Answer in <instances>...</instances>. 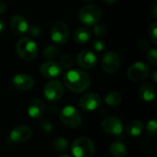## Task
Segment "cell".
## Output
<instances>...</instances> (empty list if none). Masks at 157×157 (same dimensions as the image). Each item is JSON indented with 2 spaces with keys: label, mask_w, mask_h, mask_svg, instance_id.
<instances>
[{
  "label": "cell",
  "mask_w": 157,
  "mask_h": 157,
  "mask_svg": "<svg viewBox=\"0 0 157 157\" xmlns=\"http://www.w3.org/2000/svg\"><path fill=\"white\" fill-rule=\"evenodd\" d=\"M63 83L68 90L79 94L89 87L91 79L87 73L79 69H72L64 74Z\"/></svg>",
  "instance_id": "6da1fadb"
},
{
  "label": "cell",
  "mask_w": 157,
  "mask_h": 157,
  "mask_svg": "<svg viewBox=\"0 0 157 157\" xmlns=\"http://www.w3.org/2000/svg\"><path fill=\"white\" fill-rule=\"evenodd\" d=\"M17 54L24 61H33L38 55V47L34 40L25 37L17 40L16 44Z\"/></svg>",
  "instance_id": "7a4b0ae2"
},
{
  "label": "cell",
  "mask_w": 157,
  "mask_h": 157,
  "mask_svg": "<svg viewBox=\"0 0 157 157\" xmlns=\"http://www.w3.org/2000/svg\"><path fill=\"white\" fill-rule=\"evenodd\" d=\"M80 21L87 26H94L99 22L102 17V10L97 5H86L79 11Z\"/></svg>",
  "instance_id": "3957f363"
},
{
  "label": "cell",
  "mask_w": 157,
  "mask_h": 157,
  "mask_svg": "<svg viewBox=\"0 0 157 157\" xmlns=\"http://www.w3.org/2000/svg\"><path fill=\"white\" fill-rule=\"evenodd\" d=\"M71 151L75 157H92L95 152V145L90 139L80 137L73 142Z\"/></svg>",
  "instance_id": "277c9868"
},
{
  "label": "cell",
  "mask_w": 157,
  "mask_h": 157,
  "mask_svg": "<svg viewBox=\"0 0 157 157\" xmlns=\"http://www.w3.org/2000/svg\"><path fill=\"white\" fill-rule=\"evenodd\" d=\"M60 121L65 126L75 129L80 126L82 117L74 106H65L60 113Z\"/></svg>",
  "instance_id": "5b68a950"
},
{
  "label": "cell",
  "mask_w": 157,
  "mask_h": 157,
  "mask_svg": "<svg viewBox=\"0 0 157 157\" xmlns=\"http://www.w3.org/2000/svg\"><path fill=\"white\" fill-rule=\"evenodd\" d=\"M150 75V69L148 65L143 62H137L132 63L128 71L127 75L130 80L133 82H141L143 80H145Z\"/></svg>",
  "instance_id": "8992f818"
},
{
  "label": "cell",
  "mask_w": 157,
  "mask_h": 157,
  "mask_svg": "<svg viewBox=\"0 0 157 157\" xmlns=\"http://www.w3.org/2000/svg\"><path fill=\"white\" fill-rule=\"evenodd\" d=\"M45 98L50 102H56L60 100L63 95V86L57 80L48 82L43 89Z\"/></svg>",
  "instance_id": "52a82bcc"
},
{
  "label": "cell",
  "mask_w": 157,
  "mask_h": 157,
  "mask_svg": "<svg viewBox=\"0 0 157 157\" xmlns=\"http://www.w3.org/2000/svg\"><path fill=\"white\" fill-rule=\"evenodd\" d=\"M101 128L103 132L108 134L119 136L123 132V123L122 121L117 117H109L103 120Z\"/></svg>",
  "instance_id": "ba28073f"
},
{
  "label": "cell",
  "mask_w": 157,
  "mask_h": 157,
  "mask_svg": "<svg viewBox=\"0 0 157 157\" xmlns=\"http://www.w3.org/2000/svg\"><path fill=\"white\" fill-rule=\"evenodd\" d=\"M69 37V29L66 24L63 22H56L51 29L52 40L59 45H63L66 42Z\"/></svg>",
  "instance_id": "9c48e42d"
},
{
  "label": "cell",
  "mask_w": 157,
  "mask_h": 157,
  "mask_svg": "<svg viewBox=\"0 0 157 157\" xmlns=\"http://www.w3.org/2000/svg\"><path fill=\"white\" fill-rule=\"evenodd\" d=\"M101 64H102L103 70L106 73H108V74H113L120 67V64H121L120 56L115 52H112V51L107 52L103 55V59H102Z\"/></svg>",
  "instance_id": "30bf717a"
},
{
  "label": "cell",
  "mask_w": 157,
  "mask_h": 157,
  "mask_svg": "<svg viewBox=\"0 0 157 157\" xmlns=\"http://www.w3.org/2000/svg\"><path fill=\"white\" fill-rule=\"evenodd\" d=\"M32 136L31 129L27 125H19L15 127L9 133V139L15 144L27 142Z\"/></svg>",
  "instance_id": "8fae6325"
},
{
  "label": "cell",
  "mask_w": 157,
  "mask_h": 157,
  "mask_svg": "<svg viewBox=\"0 0 157 157\" xmlns=\"http://www.w3.org/2000/svg\"><path fill=\"white\" fill-rule=\"evenodd\" d=\"M13 86L20 91H28L33 88L35 81L32 76L27 74H17L12 80Z\"/></svg>",
  "instance_id": "7c38bea8"
},
{
  "label": "cell",
  "mask_w": 157,
  "mask_h": 157,
  "mask_svg": "<svg viewBox=\"0 0 157 157\" xmlns=\"http://www.w3.org/2000/svg\"><path fill=\"white\" fill-rule=\"evenodd\" d=\"M100 97L96 93L85 94L79 100V105L82 109L86 111H94L100 105Z\"/></svg>",
  "instance_id": "4fadbf2b"
},
{
  "label": "cell",
  "mask_w": 157,
  "mask_h": 157,
  "mask_svg": "<svg viewBox=\"0 0 157 157\" xmlns=\"http://www.w3.org/2000/svg\"><path fill=\"white\" fill-rule=\"evenodd\" d=\"M40 73L44 77L47 78H55L62 75L63 68L54 61H47L40 65Z\"/></svg>",
  "instance_id": "5bb4252c"
},
{
  "label": "cell",
  "mask_w": 157,
  "mask_h": 157,
  "mask_svg": "<svg viewBox=\"0 0 157 157\" xmlns=\"http://www.w3.org/2000/svg\"><path fill=\"white\" fill-rule=\"evenodd\" d=\"M76 62L80 67L84 69H91L97 64V56L91 51H81L77 54Z\"/></svg>",
  "instance_id": "9a60e30c"
},
{
  "label": "cell",
  "mask_w": 157,
  "mask_h": 157,
  "mask_svg": "<svg viewBox=\"0 0 157 157\" xmlns=\"http://www.w3.org/2000/svg\"><path fill=\"white\" fill-rule=\"evenodd\" d=\"M46 110L45 103L41 98H33L28 107V114L32 119L41 118Z\"/></svg>",
  "instance_id": "2e32d148"
},
{
  "label": "cell",
  "mask_w": 157,
  "mask_h": 157,
  "mask_svg": "<svg viewBox=\"0 0 157 157\" xmlns=\"http://www.w3.org/2000/svg\"><path fill=\"white\" fill-rule=\"evenodd\" d=\"M10 28L16 35H22L27 32L29 24L24 17L21 15H15L10 20Z\"/></svg>",
  "instance_id": "e0dca14e"
},
{
  "label": "cell",
  "mask_w": 157,
  "mask_h": 157,
  "mask_svg": "<svg viewBox=\"0 0 157 157\" xmlns=\"http://www.w3.org/2000/svg\"><path fill=\"white\" fill-rule=\"evenodd\" d=\"M139 95L144 101L151 102L155 98V88L150 83H144L139 88Z\"/></svg>",
  "instance_id": "ac0fdd59"
},
{
  "label": "cell",
  "mask_w": 157,
  "mask_h": 157,
  "mask_svg": "<svg viewBox=\"0 0 157 157\" xmlns=\"http://www.w3.org/2000/svg\"><path fill=\"white\" fill-rule=\"evenodd\" d=\"M91 37H92V32L86 27H80L74 33V40L78 44L87 43L91 40Z\"/></svg>",
  "instance_id": "d6986e66"
},
{
  "label": "cell",
  "mask_w": 157,
  "mask_h": 157,
  "mask_svg": "<svg viewBox=\"0 0 157 157\" xmlns=\"http://www.w3.org/2000/svg\"><path fill=\"white\" fill-rule=\"evenodd\" d=\"M144 123L141 121H131L127 127H126V132L129 136L132 137H137L139 135L142 134V132H144Z\"/></svg>",
  "instance_id": "ffe728a7"
},
{
  "label": "cell",
  "mask_w": 157,
  "mask_h": 157,
  "mask_svg": "<svg viewBox=\"0 0 157 157\" xmlns=\"http://www.w3.org/2000/svg\"><path fill=\"white\" fill-rule=\"evenodd\" d=\"M109 152L113 157H125L128 154V149L124 144L121 142H115L111 144Z\"/></svg>",
  "instance_id": "44dd1931"
},
{
  "label": "cell",
  "mask_w": 157,
  "mask_h": 157,
  "mask_svg": "<svg viewBox=\"0 0 157 157\" xmlns=\"http://www.w3.org/2000/svg\"><path fill=\"white\" fill-rule=\"evenodd\" d=\"M105 103L109 106V107H117L119 106L121 101H122V96L121 93L117 92V91H112L108 93L105 96Z\"/></svg>",
  "instance_id": "7402d4cb"
},
{
  "label": "cell",
  "mask_w": 157,
  "mask_h": 157,
  "mask_svg": "<svg viewBox=\"0 0 157 157\" xmlns=\"http://www.w3.org/2000/svg\"><path fill=\"white\" fill-rule=\"evenodd\" d=\"M53 148L55 149L56 152L59 153L65 152L69 148V142L63 137L55 138L53 141Z\"/></svg>",
  "instance_id": "603a6c76"
},
{
  "label": "cell",
  "mask_w": 157,
  "mask_h": 157,
  "mask_svg": "<svg viewBox=\"0 0 157 157\" xmlns=\"http://www.w3.org/2000/svg\"><path fill=\"white\" fill-rule=\"evenodd\" d=\"M60 53V48L54 45L48 46L42 50V55L43 57L47 59H53Z\"/></svg>",
  "instance_id": "cb8c5ba5"
},
{
  "label": "cell",
  "mask_w": 157,
  "mask_h": 157,
  "mask_svg": "<svg viewBox=\"0 0 157 157\" xmlns=\"http://www.w3.org/2000/svg\"><path fill=\"white\" fill-rule=\"evenodd\" d=\"M73 63H74L73 59L68 54L62 55V57L60 59V63H59V64L61 65V67L63 69H70L73 66Z\"/></svg>",
  "instance_id": "d4e9b609"
},
{
  "label": "cell",
  "mask_w": 157,
  "mask_h": 157,
  "mask_svg": "<svg viewBox=\"0 0 157 157\" xmlns=\"http://www.w3.org/2000/svg\"><path fill=\"white\" fill-rule=\"evenodd\" d=\"M91 47L92 49L97 52H101L105 50L106 48V44L105 42L100 40V39H95L91 41Z\"/></svg>",
  "instance_id": "484cf974"
},
{
  "label": "cell",
  "mask_w": 157,
  "mask_h": 157,
  "mask_svg": "<svg viewBox=\"0 0 157 157\" xmlns=\"http://www.w3.org/2000/svg\"><path fill=\"white\" fill-rule=\"evenodd\" d=\"M29 34L30 37H38L40 34V31H41V28L39 24L37 23H33L31 24L29 28H28V30H27Z\"/></svg>",
  "instance_id": "4316f807"
},
{
  "label": "cell",
  "mask_w": 157,
  "mask_h": 157,
  "mask_svg": "<svg viewBox=\"0 0 157 157\" xmlns=\"http://www.w3.org/2000/svg\"><path fill=\"white\" fill-rule=\"evenodd\" d=\"M146 131L147 133L152 136V137H155L157 133V122L156 120H152L148 122L147 127H146Z\"/></svg>",
  "instance_id": "83f0119b"
},
{
  "label": "cell",
  "mask_w": 157,
  "mask_h": 157,
  "mask_svg": "<svg viewBox=\"0 0 157 157\" xmlns=\"http://www.w3.org/2000/svg\"><path fill=\"white\" fill-rule=\"evenodd\" d=\"M93 30H94V33L98 37H103L107 34V27L103 24L97 23L96 25H94Z\"/></svg>",
  "instance_id": "f1b7e54d"
},
{
  "label": "cell",
  "mask_w": 157,
  "mask_h": 157,
  "mask_svg": "<svg viewBox=\"0 0 157 157\" xmlns=\"http://www.w3.org/2000/svg\"><path fill=\"white\" fill-rule=\"evenodd\" d=\"M156 29H157V23L154 22L150 28H149V37L152 40V42L156 45L157 44V34H156Z\"/></svg>",
  "instance_id": "f546056e"
},
{
  "label": "cell",
  "mask_w": 157,
  "mask_h": 157,
  "mask_svg": "<svg viewBox=\"0 0 157 157\" xmlns=\"http://www.w3.org/2000/svg\"><path fill=\"white\" fill-rule=\"evenodd\" d=\"M147 59L150 62V63H152L154 66L157 65V51L156 49H152L149 51L148 54H147Z\"/></svg>",
  "instance_id": "4dcf8cb0"
},
{
  "label": "cell",
  "mask_w": 157,
  "mask_h": 157,
  "mask_svg": "<svg viewBox=\"0 0 157 157\" xmlns=\"http://www.w3.org/2000/svg\"><path fill=\"white\" fill-rule=\"evenodd\" d=\"M41 131L45 133H50L52 131V125L49 121H42L40 125Z\"/></svg>",
  "instance_id": "1f68e13d"
},
{
  "label": "cell",
  "mask_w": 157,
  "mask_h": 157,
  "mask_svg": "<svg viewBox=\"0 0 157 157\" xmlns=\"http://www.w3.org/2000/svg\"><path fill=\"white\" fill-rule=\"evenodd\" d=\"M150 13L154 17H157V0H153L150 4Z\"/></svg>",
  "instance_id": "d6a6232c"
},
{
  "label": "cell",
  "mask_w": 157,
  "mask_h": 157,
  "mask_svg": "<svg viewBox=\"0 0 157 157\" xmlns=\"http://www.w3.org/2000/svg\"><path fill=\"white\" fill-rule=\"evenodd\" d=\"M6 11V4L3 1H0V15L5 13Z\"/></svg>",
  "instance_id": "836d02e7"
},
{
  "label": "cell",
  "mask_w": 157,
  "mask_h": 157,
  "mask_svg": "<svg viewBox=\"0 0 157 157\" xmlns=\"http://www.w3.org/2000/svg\"><path fill=\"white\" fill-rule=\"evenodd\" d=\"M6 29V23L3 19H0V33L3 32Z\"/></svg>",
  "instance_id": "e575fe53"
},
{
  "label": "cell",
  "mask_w": 157,
  "mask_h": 157,
  "mask_svg": "<svg viewBox=\"0 0 157 157\" xmlns=\"http://www.w3.org/2000/svg\"><path fill=\"white\" fill-rule=\"evenodd\" d=\"M104 3L106 4H109V5H111V4H114L117 0H102Z\"/></svg>",
  "instance_id": "d590c367"
},
{
  "label": "cell",
  "mask_w": 157,
  "mask_h": 157,
  "mask_svg": "<svg viewBox=\"0 0 157 157\" xmlns=\"http://www.w3.org/2000/svg\"><path fill=\"white\" fill-rule=\"evenodd\" d=\"M156 75H157V72L156 71H155V72L153 73V80H154V82H155V83H156L157 82Z\"/></svg>",
  "instance_id": "8d00e7d4"
},
{
  "label": "cell",
  "mask_w": 157,
  "mask_h": 157,
  "mask_svg": "<svg viewBox=\"0 0 157 157\" xmlns=\"http://www.w3.org/2000/svg\"><path fill=\"white\" fill-rule=\"evenodd\" d=\"M58 157H71L70 155H59Z\"/></svg>",
  "instance_id": "74e56055"
},
{
  "label": "cell",
  "mask_w": 157,
  "mask_h": 157,
  "mask_svg": "<svg viewBox=\"0 0 157 157\" xmlns=\"http://www.w3.org/2000/svg\"><path fill=\"white\" fill-rule=\"evenodd\" d=\"M83 1H86V2H88V1H92V0H83Z\"/></svg>",
  "instance_id": "f35d334b"
}]
</instances>
